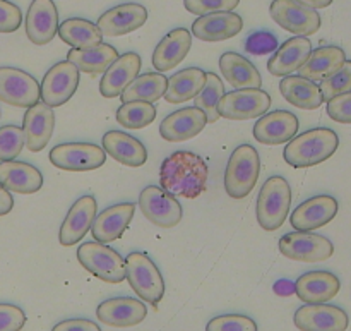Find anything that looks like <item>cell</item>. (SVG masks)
I'll return each mask as SVG.
<instances>
[{
    "instance_id": "cell-1",
    "label": "cell",
    "mask_w": 351,
    "mask_h": 331,
    "mask_svg": "<svg viewBox=\"0 0 351 331\" xmlns=\"http://www.w3.org/2000/svg\"><path fill=\"white\" fill-rule=\"evenodd\" d=\"M208 165L192 151H175L168 155L160 168L161 189L171 196L195 199L206 191Z\"/></svg>"
},
{
    "instance_id": "cell-2",
    "label": "cell",
    "mask_w": 351,
    "mask_h": 331,
    "mask_svg": "<svg viewBox=\"0 0 351 331\" xmlns=\"http://www.w3.org/2000/svg\"><path fill=\"white\" fill-rule=\"evenodd\" d=\"M339 146L338 134L328 127L305 130L288 141L283 158L290 167L308 168L329 160Z\"/></svg>"
},
{
    "instance_id": "cell-3",
    "label": "cell",
    "mask_w": 351,
    "mask_h": 331,
    "mask_svg": "<svg viewBox=\"0 0 351 331\" xmlns=\"http://www.w3.org/2000/svg\"><path fill=\"white\" fill-rule=\"evenodd\" d=\"M291 206V187L288 181L280 175L269 177L263 184L257 198V223L267 232L281 229Z\"/></svg>"
},
{
    "instance_id": "cell-4",
    "label": "cell",
    "mask_w": 351,
    "mask_h": 331,
    "mask_svg": "<svg viewBox=\"0 0 351 331\" xmlns=\"http://www.w3.org/2000/svg\"><path fill=\"white\" fill-rule=\"evenodd\" d=\"M261 175L259 153L250 144H242L230 157L225 170V191L230 198L243 199L254 191Z\"/></svg>"
},
{
    "instance_id": "cell-5",
    "label": "cell",
    "mask_w": 351,
    "mask_h": 331,
    "mask_svg": "<svg viewBox=\"0 0 351 331\" xmlns=\"http://www.w3.org/2000/svg\"><path fill=\"white\" fill-rule=\"evenodd\" d=\"M125 280H129L130 288L147 304L158 306L163 299V275L146 253L134 251L125 258Z\"/></svg>"
},
{
    "instance_id": "cell-6",
    "label": "cell",
    "mask_w": 351,
    "mask_h": 331,
    "mask_svg": "<svg viewBox=\"0 0 351 331\" xmlns=\"http://www.w3.org/2000/svg\"><path fill=\"white\" fill-rule=\"evenodd\" d=\"M77 260L84 270L106 284L125 280V260L103 242H84L77 249Z\"/></svg>"
},
{
    "instance_id": "cell-7",
    "label": "cell",
    "mask_w": 351,
    "mask_h": 331,
    "mask_svg": "<svg viewBox=\"0 0 351 331\" xmlns=\"http://www.w3.org/2000/svg\"><path fill=\"white\" fill-rule=\"evenodd\" d=\"M269 93L261 88L235 89L219 100L218 113L219 117L228 120H250L263 117L271 109Z\"/></svg>"
},
{
    "instance_id": "cell-8",
    "label": "cell",
    "mask_w": 351,
    "mask_h": 331,
    "mask_svg": "<svg viewBox=\"0 0 351 331\" xmlns=\"http://www.w3.org/2000/svg\"><path fill=\"white\" fill-rule=\"evenodd\" d=\"M280 253L291 261L321 263L335 254V246L324 236L312 232H291L280 239Z\"/></svg>"
},
{
    "instance_id": "cell-9",
    "label": "cell",
    "mask_w": 351,
    "mask_h": 331,
    "mask_svg": "<svg viewBox=\"0 0 351 331\" xmlns=\"http://www.w3.org/2000/svg\"><path fill=\"white\" fill-rule=\"evenodd\" d=\"M269 14L276 24L297 36H311L321 30V16L315 9L297 0H273Z\"/></svg>"
},
{
    "instance_id": "cell-10",
    "label": "cell",
    "mask_w": 351,
    "mask_h": 331,
    "mask_svg": "<svg viewBox=\"0 0 351 331\" xmlns=\"http://www.w3.org/2000/svg\"><path fill=\"white\" fill-rule=\"evenodd\" d=\"M79 71L69 60L57 62L48 69L40 84V98L48 106H62L74 96L79 88Z\"/></svg>"
},
{
    "instance_id": "cell-11",
    "label": "cell",
    "mask_w": 351,
    "mask_h": 331,
    "mask_svg": "<svg viewBox=\"0 0 351 331\" xmlns=\"http://www.w3.org/2000/svg\"><path fill=\"white\" fill-rule=\"evenodd\" d=\"M50 161L65 172H89L105 165L106 153L93 143H64L51 148Z\"/></svg>"
},
{
    "instance_id": "cell-12",
    "label": "cell",
    "mask_w": 351,
    "mask_h": 331,
    "mask_svg": "<svg viewBox=\"0 0 351 331\" xmlns=\"http://www.w3.org/2000/svg\"><path fill=\"white\" fill-rule=\"evenodd\" d=\"M139 208L151 223L161 229L177 227L184 215L178 199L158 185H147L143 189L139 196Z\"/></svg>"
},
{
    "instance_id": "cell-13",
    "label": "cell",
    "mask_w": 351,
    "mask_h": 331,
    "mask_svg": "<svg viewBox=\"0 0 351 331\" xmlns=\"http://www.w3.org/2000/svg\"><path fill=\"white\" fill-rule=\"evenodd\" d=\"M40 100V84L33 76L16 67H0V102L29 109Z\"/></svg>"
},
{
    "instance_id": "cell-14",
    "label": "cell",
    "mask_w": 351,
    "mask_h": 331,
    "mask_svg": "<svg viewBox=\"0 0 351 331\" xmlns=\"http://www.w3.org/2000/svg\"><path fill=\"white\" fill-rule=\"evenodd\" d=\"M293 323L300 331H346L350 318L338 306L305 304L295 312Z\"/></svg>"
},
{
    "instance_id": "cell-15",
    "label": "cell",
    "mask_w": 351,
    "mask_h": 331,
    "mask_svg": "<svg viewBox=\"0 0 351 331\" xmlns=\"http://www.w3.org/2000/svg\"><path fill=\"white\" fill-rule=\"evenodd\" d=\"M339 205L336 198L328 194L314 196L297 206L290 216V223L298 232H312L328 225L338 215Z\"/></svg>"
},
{
    "instance_id": "cell-16",
    "label": "cell",
    "mask_w": 351,
    "mask_h": 331,
    "mask_svg": "<svg viewBox=\"0 0 351 331\" xmlns=\"http://www.w3.org/2000/svg\"><path fill=\"white\" fill-rule=\"evenodd\" d=\"M298 117L288 110H274L271 113H264L254 126V137L261 144L278 146L293 139L298 133Z\"/></svg>"
},
{
    "instance_id": "cell-17",
    "label": "cell",
    "mask_w": 351,
    "mask_h": 331,
    "mask_svg": "<svg viewBox=\"0 0 351 331\" xmlns=\"http://www.w3.org/2000/svg\"><path fill=\"white\" fill-rule=\"evenodd\" d=\"M96 213H98V203H96L95 196L79 198L65 215L60 232H58V240H60L62 246H75L91 230Z\"/></svg>"
},
{
    "instance_id": "cell-18",
    "label": "cell",
    "mask_w": 351,
    "mask_h": 331,
    "mask_svg": "<svg viewBox=\"0 0 351 331\" xmlns=\"http://www.w3.org/2000/svg\"><path fill=\"white\" fill-rule=\"evenodd\" d=\"M147 9L141 3H120L101 14L96 23L103 36H123L146 24Z\"/></svg>"
},
{
    "instance_id": "cell-19",
    "label": "cell",
    "mask_w": 351,
    "mask_h": 331,
    "mask_svg": "<svg viewBox=\"0 0 351 331\" xmlns=\"http://www.w3.org/2000/svg\"><path fill=\"white\" fill-rule=\"evenodd\" d=\"M147 316V306L134 297H113L101 302L96 309V318L113 328H130L143 323Z\"/></svg>"
},
{
    "instance_id": "cell-20",
    "label": "cell",
    "mask_w": 351,
    "mask_h": 331,
    "mask_svg": "<svg viewBox=\"0 0 351 331\" xmlns=\"http://www.w3.org/2000/svg\"><path fill=\"white\" fill-rule=\"evenodd\" d=\"M208 124V117L197 106H187L170 113L161 120L160 134L168 143H182L201 134Z\"/></svg>"
},
{
    "instance_id": "cell-21",
    "label": "cell",
    "mask_w": 351,
    "mask_h": 331,
    "mask_svg": "<svg viewBox=\"0 0 351 331\" xmlns=\"http://www.w3.org/2000/svg\"><path fill=\"white\" fill-rule=\"evenodd\" d=\"M26 34L38 47L48 45L58 31V12L51 0H33L26 14Z\"/></svg>"
},
{
    "instance_id": "cell-22",
    "label": "cell",
    "mask_w": 351,
    "mask_h": 331,
    "mask_svg": "<svg viewBox=\"0 0 351 331\" xmlns=\"http://www.w3.org/2000/svg\"><path fill=\"white\" fill-rule=\"evenodd\" d=\"M24 139H26V148L33 153L45 150L50 143L51 134L55 127V113L51 106L47 103L38 102L26 110L24 113Z\"/></svg>"
},
{
    "instance_id": "cell-23",
    "label": "cell",
    "mask_w": 351,
    "mask_h": 331,
    "mask_svg": "<svg viewBox=\"0 0 351 331\" xmlns=\"http://www.w3.org/2000/svg\"><path fill=\"white\" fill-rule=\"evenodd\" d=\"M341 282L331 271H308L295 282L293 292L305 304H324L335 299Z\"/></svg>"
},
{
    "instance_id": "cell-24",
    "label": "cell",
    "mask_w": 351,
    "mask_h": 331,
    "mask_svg": "<svg viewBox=\"0 0 351 331\" xmlns=\"http://www.w3.org/2000/svg\"><path fill=\"white\" fill-rule=\"evenodd\" d=\"M243 30L242 16L235 12H213L199 16L192 24V34L201 41H225Z\"/></svg>"
},
{
    "instance_id": "cell-25",
    "label": "cell",
    "mask_w": 351,
    "mask_h": 331,
    "mask_svg": "<svg viewBox=\"0 0 351 331\" xmlns=\"http://www.w3.org/2000/svg\"><path fill=\"white\" fill-rule=\"evenodd\" d=\"M192 47V33L187 27H175L161 38L153 52V65L158 72H168L187 57Z\"/></svg>"
},
{
    "instance_id": "cell-26",
    "label": "cell",
    "mask_w": 351,
    "mask_h": 331,
    "mask_svg": "<svg viewBox=\"0 0 351 331\" xmlns=\"http://www.w3.org/2000/svg\"><path fill=\"white\" fill-rule=\"evenodd\" d=\"M141 65H143V62L136 52H127V54L119 55V58L103 74L101 82H99V93L105 98L120 96L123 89L139 76Z\"/></svg>"
},
{
    "instance_id": "cell-27",
    "label": "cell",
    "mask_w": 351,
    "mask_h": 331,
    "mask_svg": "<svg viewBox=\"0 0 351 331\" xmlns=\"http://www.w3.org/2000/svg\"><path fill=\"white\" fill-rule=\"evenodd\" d=\"M134 213H136L134 203H119V205L110 206L105 212L96 215L91 225L93 237L103 244L120 239L132 222Z\"/></svg>"
},
{
    "instance_id": "cell-28",
    "label": "cell",
    "mask_w": 351,
    "mask_h": 331,
    "mask_svg": "<svg viewBox=\"0 0 351 331\" xmlns=\"http://www.w3.org/2000/svg\"><path fill=\"white\" fill-rule=\"evenodd\" d=\"M312 52V43L307 36H293L285 41L273 52V57L267 62V71L276 78H285L291 72H297Z\"/></svg>"
},
{
    "instance_id": "cell-29",
    "label": "cell",
    "mask_w": 351,
    "mask_h": 331,
    "mask_svg": "<svg viewBox=\"0 0 351 331\" xmlns=\"http://www.w3.org/2000/svg\"><path fill=\"white\" fill-rule=\"evenodd\" d=\"M0 185L9 192L34 194L43 187V174L26 161H0Z\"/></svg>"
},
{
    "instance_id": "cell-30",
    "label": "cell",
    "mask_w": 351,
    "mask_h": 331,
    "mask_svg": "<svg viewBox=\"0 0 351 331\" xmlns=\"http://www.w3.org/2000/svg\"><path fill=\"white\" fill-rule=\"evenodd\" d=\"M103 151L125 167H143L147 161V150L139 139L120 130H108L103 136Z\"/></svg>"
},
{
    "instance_id": "cell-31",
    "label": "cell",
    "mask_w": 351,
    "mask_h": 331,
    "mask_svg": "<svg viewBox=\"0 0 351 331\" xmlns=\"http://www.w3.org/2000/svg\"><path fill=\"white\" fill-rule=\"evenodd\" d=\"M219 71L223 78L237 89L263 86V76L259 69L250 60L243 58V55L235 54V52H226L219 57Z\"/></svg>"
},
{
    "instance_id": "cell-32",
    "label": "cell",
    "mask_w": 351,
    "mask_h": 331,
    "mask_svg": "<svg viewBox=\"0 0 351 331\" xmlns=\"http://www.w3.org/2000/svg\"><path fill=\"white\" fill-rule=\"evenodd\" d=\"M346 60V54L343 48L329 45V47H321L317 50H312L305 64L298 69V76L311 81H324L328 76L338 71Z\"/></svg>"
},
{
    "instance_id": "cell-33",
    "label": "cell",
    "mask_w": 351,
    "mask_h": 331,
    "mask_svg": "<svg viewBox=\"0 0 351 331\" xmlns=\"http://www.w3.org/2000/svg\"><path fill=\"white\" fill-rule=\"evenodd\" d=\"M280 91L288 103L302 110H315L324 103L321 88L302 76H285L280 82Z\"/></svg>"
},
{
    "instance_id": "cell-34",
    "label": "cell",
    "mask_w": 351,
    "mask_h": 331,
    "mask_svg": "<svg viewBox=\"0 0 351 331\" xmlns=\"http://www.w3.org/2000/svg\"><path fill=\"white\" fill-rule=\"evenodd\" d=\"M206 84V71L199 67H189L180 72H175L171 78H168L165 100L171 105L175 103H184L187 100H194L201 93Z\"/></svg>"
},
{
    "instance_id": "cell-35",
    "label": "cell",
    "mask_w": 351,
    "mask_h": 331,
    "mask_svg": "<svg viewBox=\"0 0 351 331\" xmlns=\"http://www.w3.org/2000/svg\"><path fill=\"white\" fill-rule=\"evenodd\" d=\"M117 58H119L117 48L106 43H99L89 48H72L67 54V60L86 74L105 72Z\"/></svg>"
},
{
    "instance_id": "cell-36",
    "label": "cell",
    "mask_w": 351,
    "mask_h": 331,
    "mask_svg": "<svg viewBox=\"0 0 351 331\" xmlns=\"http://www.w3.org/2000/svg\"><path fill=\"white\" fill-rule=\"evenodd\" d=\"M57 34L72 48H89L103 43V33L95 23L82 17H71L58 24Z\"/></svg>"
},
{
    "instance_id": "cell-37",
    "label": "cell",
    "mask_w": 351,
    "mask_h": 331,
    "mask_svg": "<svg viewBox=\"0 0 351 331\" xmlns=\"http://www.w3.org/2000/svg\"><path fill=\"white\" fill-rule=\"evenodd\" d=\"M168 79L163 72H146L141 74L127 86L120 95L123 103L127 102H147L153 103L160 100L167 91Z\"/></svg>"
},
{
    "instance_id": "cell-38",
    "label": "cell",
    "mask_w": 351,
    "mask_h": 331,
    "mask_svg": "<svg viewBox=\"0 0 351 331\" xmlns=\"http://www.w3.org/2000/svg\"><path fill=\"white\" fill-rule=\"evenodd\" d=\"M225 96V86L219 76L215 72H206V84L197 96L194 98L195 106L201 109L208 117V124H215L219 119L218 105L219 100Z\"/></svg>"
},
{
    "instance_id": "cell-39",
    "label": "cell",
    "mask_w": 351,
    "mask_h": 331,
    "mask_svg": "<svg viewBox=\"0 0 351 331\" xmlns=\"http://www.w3.org/2000/svg\"><path fill=\"white\" fill-rule=\"evenodd\" d=\"M156 119V109L147 102H127L117 110V122L127 129H143Z\"/></svg>"
},
{
    "instance_id": "cell-40",
    "label": "cell",
    "mask_w": 351,
    "mask_h": 331,
    "mask_svg": "<svg viewBox=\"0 0 351 331\" xmlns=\"http://www.w3.org/2000/svg\"><path fill=\"white\" fill-rule=\"evenodd\" d=\"M321 91L324 102H329L335 96L351 91V60H345V64L332 72L331 76L321 81Z\"/></svg>"
},
{
    "instance_id": "cell-41",
    "label": "cell",
    "mask_w": 351,
    "mask_h": 331,
    "mask_svg": "<svg viewBox=\"0 0 351 331\" xmlns=\"http://www.w3.org/2000/svg\"><path fill=\"white\" fill-rule=\"evenodd\" d=\"M26 139H24L23 127L3 126L0 127V161L16 160L21 155Z\"/></svg>"
},
{
    "instance_id": "cell-42",
    "label": "cell",
    "mask_w": 351,
    "mask_h": 331,
    "mask_svg": "<svg viewBox=\"0 0 351 331\" xmlns=\"http://www.w3.org/2000/svg\"><path fill=\"white\" fill-rule=\"evenodd\" d=\"M206 331H259L257 323L243 315L216 316L206 326Z\"/></svg>"
},
{
    "instance_id": "cell-43",
    "label": "cell",
    "mask_w": 351,
    "mask_h": 331,
    "mask_svg": "<svg viewBox=\"0 0 351 331\" xmlns=\"http://www.w3.org/2000/svg\"><path fill=\"white\" fill-rule=\"evenodd\" d=\"M240 0H184L185 9L195 16H206L213 12H233Z\"/></svg>"
},
{
    "instance_id": "cell-44",
    "label": "cell",
    "mask_w": 351,
    "mask_h": 331,
    "mask_svg": "<svg viewBox=\"0 0 351 331\" xmlns=\"http://www.w3.org/2000/svg\"><path fill=\"white\" fill-rule=\"evenodd\" d=\"M278 40L269 31H256L245 41V50L252 55H267L276 52Z\"/></svg>"
},
{
    "instance_id": "cell-45",
    "label": "cell",
    "mask_w": 351,
    "mask_h": 331,
    "mask_svg": "<svg viewBox=\"0 0 351 331\" xmlns=\"http://www.w3.org/2000/svg\"><path fill=\"white\" fill-rule=\"evenodd\" d=\"M26 325V315L19 306L0 304V331H21Z\"/></svg>"
},
{
    "instance_id": "cell-46",
    "label": "cell",
    "mask_w": 351,
    "mask_h": 331,
    "mask_svg": "<svg viewBox=\"0 0 351 331\" xmlns=\"http://www.w3.org/2000/svg\"><path fill=\"white\" fill-rule=\"evenodd\" d=\"M23 24V12L16 3L0 0V33H14Z\"/></svg>"
},
{
    "instance_id": "cell-47",
    "label": "cell",
    "mask_w": 351,
    "mask_h": 331,
    "mask_svg": "<svg viewBox=\"0 0 351 331\" xmlns=\"http://www.w3.org/2000/svg\"><path fill=\"white\" fill-rule=\"evenodd\" d=\"M328 115L335 122L351 124V91L335 96L328 102Z\"/></svg>"
},
{
    "instance_id": "cell-48",
    "label": "cell",
    "mask_w": 351,
    "mask_h": 331,
    "mask_svg": "<svg viewBox=\"0 0 351 331\" xmlns=\"http://www.w3.org/2000/svg\"><path fill=\"white\" fill-rule=\"evenodd\" d=\"M51 331H101L99 326L96 325L91 319H82V318H74V319H65V321L57 323V325L51 328Z\"/></svg>"
},
{
    "instance_id": "cell-49",
    "label": "cell",
    "mask_w": 351,
    "mask_h": 331,
    "mask_svg": "<svg viewBox=\"0 0 351 331\" xmlns=\"http://www.w3.org/2000/svg\"><path fill=\"white\" fill-rule=\"evenodd\" d=\"M14 208V198L3 185H0V216L9 215Z\"/></svg>"
},
{
    "instance_id": "cell-50",
    "label": "cell",
    "mask_w": 351,
    "mask_h": 331,
    "mask_svg": "<svg viewBox=\"0 0 351 331\" xmlns=\"http://www.w3.org/2000/svg\"><path fill=\"white\" fill-rule=\"evenodd\" d=\"M297 2L304 3V5L311 7V9H326L332 3V0H297Z\"/></svg>"
}]
</instances>
